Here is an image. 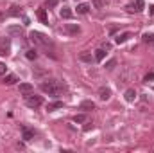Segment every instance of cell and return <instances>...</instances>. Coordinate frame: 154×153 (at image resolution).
<instances>
[{"label":"cell","instance_id":"obj_1","mask_svg":"<svg viewBox=\"0 0 154 153\" xmlns=\"http://www.w3.org/2000/svg\"><path fill=\"white\" fill-rule=\"evenodd\" d=\"M39 88H41L45 94H48V96H59L65 86H63V83L57 81V79H48V81H43Z\"/></svg>","mask_w":154,"mask_h":153},{"label":"cell","instance_id":"obj_2","mask_svg":"<svg viewBox=\"0 0 154 153\" xmlns=\"http://www.w3.org/2000/svg\"><path fill=\"white\" fill-rule=\"evenodd\" d=\"M29 40H31L34 45H38V47H45V49H48V47H52V45H54V43L48 40V36H45V34H43V33H39V31H31Z\"/></svg>","mask_w":154,"mask_h":153},{"label":"cell","instance_id":"obj_3","mask_svg":"<svg viewBox=\"0 0 154 153\" xmlns=\"http://www.w3.org/2000/svg\"><path fill=\"white\" fill-rule=\"evenodd\" d=\"M25 97V105L29 106V108H38L43 105V99H41V96H36L34 92L32 94H27V96H23Z\"/></svg>","mask_w":154,"mask_h":153},{"label":"cell","instance_id":"obj_4","mask_svg":"<svg viewBox=\"0 0 154 153\" xmlns=\"http://www.w3.org/2000/svg\"><path fill=\"white\" fill-rule=\"evenodd\" d=\"M11 54V38L2 36L0 38V56H9Z\"/></svg>","mask_w":154,"mask_h":153},{"label":"cell","instance_id":"obj_5","mask_svg":"<svg viewBox=\"0 0 154 153\" xmlns=\"http://www.w3.org/2000/svg\"><path fill=\"white\" fill-rule=\"evenodd\" d=\"M63 31H65L66 34H70V36H77V34L81 33V27H79L77 24H65Z\"/></svg>","mask_w":154,"mask_h":153},{"label":"cell","instance_id":"obj_6","mask_svg":"<svg viewBox=\"0 0 154 153\" xmlns=\"http://www.w3.org/2000/svg\"><path fill=\"white\" fill-rule=\"evenodd\" d=\"M81 61H84V63H93L95 61V56L91 54V52H88V50H82V52H79V56H77Z\"/></svg>","mask_w":154,"mask_h":153},{"label":"cell","instance_id":"obj_7","mask_svg":"<svg viewBox=\"0 0 154 153\" xmlns=\"http://www.w3.org/2000/svg\"><path fill=\"white\" fill-rule=\"evenodd\" d=\"M22 137H23V141H32L34 139V130H31L27 126H22Z\"/></svg>","mask_w":154,"mask_h":153},{"label":"cell","instance_id":"obj_8","mask_svg":"<svg viewBox=\"0 0 154 153\" xmlns=\"http://www.w3.org/2000/svg\"><path fill=\"white\" fill-rule=\"evenodd\" d=\"M18 88H20V92H22L23 96H27V94H32V92H34V86H32L31 83H20V86H18Z\"/></svg>","mask_w":154,"mask_h":153},{"label":"cell","instance_id":"obj_9","mask_svg":"<svg viewBox=\"0 0 154 153\" xmlns=\"http://www.w3.org/2000/svg\"><path fill=\"white\" fill-rule=\"evenodd\" d=\"M99 97H100L102 101H108V99L111 97V90H109L108 86H100V88H99Z\"/></svg>","mask_w":154,"mask_h":153},{"label":"cell","instance_id":"obj_10","mask_svg":"<svg viewBox=\"0 0 154 153\" xmlns=\"http://www.w3.org/2000/svg\"><path fill=\"white\" fill-rule=\"evenodd\" d=\"M59 16H61L63 20H70V18L74 16V13H72V9H70L68 5H65V7H63V9L59 11Z\"/></svg>","mask_w":154,"mask_h":153},{"label":"cell","instance_id":"obj_11","mask_svg":"<svg viewBox=\"0 0 154 153\" xmlns=\"http://www.w3.org/2000/svg\"><path fill=\"white\" fill-rule=\"evenodd\" d=\"M129 38H133V33H129V31H127V33H122V34H118V36L115 38V41L120 45V43H125Z\"/></svg>","mask_w":154,"mask_h":153},{"label":"cell","instance_id":"obj_12","mask_svg":"<svg viewBox=\"0 0 154 153\" xmlns=\"http://www.w3.org/2000/svg\"><path fill=\"white\" fill-rule=\"evenodd\" d=\"M79 108L84 110V112H91V110H95V103H93V101H82Z\"/></svg>","mask_w":154,"mask_h":153},{"label":"cell","instance_id":"obj_13","mask_svg":"<svg viewBox=\"0 0 154 153\" xmlns=\"http://www.w3.org/2000/svg\"><path fill=\"white\" fill-rule=\"evenodd\" d=\"M38 18L41 24L48 25V16H47V9H38Z\"/></svg>","mask_w":154,"mask_h":153},{"label":"cell","instance_id":"obj_14","mask_svg":"<svg viewBox=\"0 0 154 153\" xmlns=\"http://www.w3.org/2000/svg\"><path fill=\"white\" fill-rule=\"evenodd\" d=\"M134 99H136V90H134V88H127V90H125V101L133 103Z\"/></svg>","mask_w":154,"mask_h":153},{"label":"cell","instance_id":"obj_15","mask_svg":"<svg viewBox=\"0 0 154 153\" xmlns=\"http://www.w3.org/2000/svg\"><path fill=\"white\" fill-rule=\"evenodd\" d=\"M59 108H63V101H54V103H48L47 105V110L48 112H54V110H59Z\"/></svg>","mask_w":154,"mask_h":153},{"label":"cell","instance_id":"obj_16","mask_svg":"<svg viewBox=\"0 0 154 153\" xmlns=\"http://www.w3.org/2000/svg\"><path fill=\"white\" fill-rule=\"evenodd\" d=\"M7 16H20L22 15V7H18V5H13L7 13H5Z\"/></svg>","mask_w":154,"mask_h":153},{"label":"cell","instance_id":"obj_17","mask_svg":"<svg viewBox=\"0 0 154 153\" xmlns=\"http://www.w3.org/2000/svg\"><path fill=\"white\" fill-rule=\"evenodd\" d=\"M104 58H106V50H104L102 47H100V49H97V50H95V61H97V63H100Z\"/></svg>","mask_w":154,"mask_h":153},{"label":"cell","instance_id":"obj_18","mask_svg":"<svg viewBox=\"0 0 154 153\" xmlns=\"http://www.w3.org/2000/svg\"><path fill=\"white\" fill-rule=\"evenodd\" d=\"M16 81H18V77L14 76V74H5V76H4V83H5V85H14Z\"/></svg>","mask_w":154,"mask_h":153},{"label":"cell","instance_id":"obj_19","mask_svg":"<svg viewBox=\"0 0 154 153\" xmlns=\"http://www.w3.org/2000/svg\"><path fill=\"white\" fill-rule=\"evenodd\" d=\"M88 11H90V4H79L77 5V13L79 15H86Z\"/></svg>","mask_w":154,"mask_h":153},{"label":"cell","instance_id":"obj_20","mask_svg":"<svg viewBox=\"0 0 154 153\" xmlns=\"http://www.w3.org/2000/svg\"><path fill=\"white\" fill-rule=\"evenodd\" d=\"M7 33L9 34H20L22 36V27L20 25H11V27H7Z\"/></svg>","mask_w":154,"mask_h":153},{"label":"cell","instance_id":"obj_21","mask_svg":"<svg viewBox=\"0 0 154 153\" xmlns=\"http://www.w3.org/2000/svg\"><path fill=\"white\" fill-rule=\"evenodd\" d=\"M134 7H136V13H142L145 9V2L143 0H134Z\"/></svg>","mask_w":154,"mask_h":153},{"label":"cell","instance_id":"obj_22","mask_svg":"<svg viewBox=\"0 0 154 153\" xmlns=\"http://www.w3.org/2000/svg\"><path fill=\"white\" fill-rule=\"evenodd\" d=\"M57 4H59V0H47V2H45V7H47V9H54Z\"/></svg>","mask_w":154,"mask_h":153},{"label":"cell","instance_id":"obj_23","mask_svg":"<svg viewBox=\"0 0 154 153\" xmlns=\"http://www.w3.org/2000/svg\"><path fill=\"white\" fill-rule=\"evenodd\" d=\"M142 40H143L145 43H154V34H151V33H145Z\"/></svg>","mask_w":154,"mask_h":153},{"label":"cell","instance_id":"obj_24","mask_svg":"<svg viewBox=\"0 0 154 153\" xmlns=\"http://www.w3.org/2000/svg\"><path fill=\"white\" fill-rule=\"evenodd\" d=\"M25 56H27V58H29V60H36V58H38V52H36V50H34V49H29V50H27V54H25Z\"/></svg>","mask_w":154,"mask_h":153},{"label":"cell","instance_id":"obj_25","mask_svg":"<svg viewBox=\"0 0 154 153\" xmlns=\"http://www.w3.org/2000/svg\"><path fill=\"white\" fill-rule=\"evenodd\" d=\"M84 121H86V115L84 114H79L74 117V122H84Z\"/></svg>","mask_w":154,"mask_h":153},{"label":"cell","instance_id":"obj_26","mask_svg":"<svg viewBox=\"0 0 154 153\" xmlns=\"http://www.w3.org/2000/svg\"><path fill=\"white\" fill-rule=\"evenodd\" d=\"M115 65H116V60H115V58H113V60H109V61L106 63V69H108V70H111V69H113Z\"/></svg>","mask_w":154,"mask_h":153},{"label":"cell","instance_id":"obj_27","mask_svg":"<svg viewBox=\"0 0 154 153\" xmlns=\"http://www.w3.org/2000/svg\"><path fill=\"white\" fill-rule=\"evenodd\" d=\"M5 74H7V67H5V63L0 61V76H5Z\"/></svg>","mask_w":154,"mask_h":153},{"label":"cell","instance_id":"obj_28","mask_svg":"<svg viewBox=\"0 0 154 153\" xmlns=\"http://www.w3.org/2000/svg\"><path fill=\"white\" fill-rule=\"evenodd\" d=\"M152 79H154V72H149L147 76L143 77V81H145V83H149V81H152Z\"/></svg>","mask_w":154,"mask_h":153},{"label":"cell","instance_id":"obj_29","mask_svg":"<svg viewBox=\"0 0 154 153\" xmlns=\"http://www.w3.org/2000/svg\"><path fill=\"white\" fill-rule=\"evenodd\" d=\"M125 9H127L129 13H134V11H136V7H134V4H127V5H125Z\"/></svg>","mask_w":154,"mask_h":153},{"label":"cell","instance_id":"obj_30","mask_svg":"<svg viewBox=\"0 0 154 153\" xmlns=\"http://www.w3.org/2000/svg\"><path fill=\"white\" fill-rule=\"evenodd\" d=\"M100 47H102L104 50H109V49H111V43H109V41H102V45H100Z\"/></svg>","mask_w":154,"mask_h":153},{"label":"cell","instance_id":"obj_31","mask_svg":"<svg viewBox=\"0 0 154 153\" xmlns=\"http://www.w3.org/2000/svg\"><path fill=\"white\" fill-rule=\"evenodd\" d=\"M93 5H95V7H99V9H100V7H102V5H104V2H102V0H93Z\"/></svg>","mask_w":154,"mask_h":153},{"label":"cell","instance_id":"obj_32","mask_svg":"<svg viewBox=\"0 0 154 153\" xmlns=\"http://www.w3.org/2000/svg\"><path fill=\"white\" fill-rule=\"evenodd\" d=\"M151 15H154V5L151 7Z\"/></svg>","mask_w":154,"mask_h":153}]
</instances>
